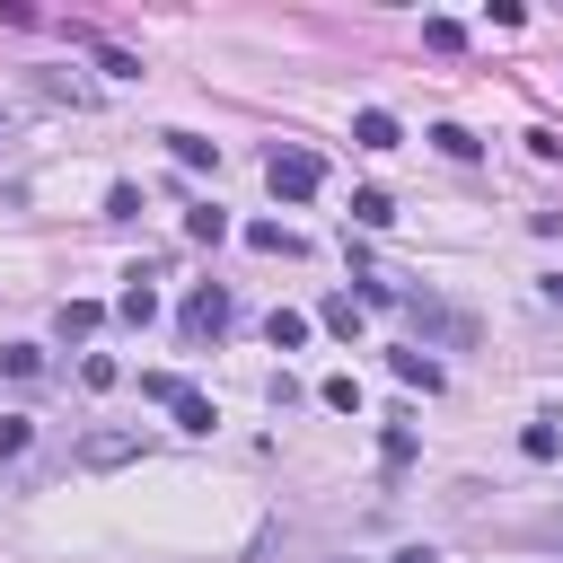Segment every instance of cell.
Returning <instances> with one entry per match:
<instances>
[{"instance_id":"cell-5","label":"cell","mask_w":563,"mask_h":563,"mask_svg":"<svg viewBox=\"0 0 563 563\" xmlns=\"http://www.w3.org/2000/svg\"><path fill=\"white\" fill-rule=\"evenodd\" d=\"M123 457H141V431H88L79 440V466H123Z\"/></svg>"},{"instance_id":"cell-12","label":"cell","mask_w":563,"mask_h":563,"mask_svg":"<svg viewBox=\"0 0 563 563\" xmlns=\"http://www.w3.org/2000/svg\"><path fill=\"white\" fill-rule=\"evenodd\" d=\"M352 220H361V229H387V220H396V194L361 185V194H352Z\"/></svg>"},{"instance_id":"cell-19","label":"cell","mask_w":563,"mask_h":563,"mask_svg":"<svg viewBox=\"0 0 563 563\" xmlns=\"http://www.w3.org/2000/svg\"><path fill=\"white\" fill-rule=\"evenodd\" d=\"M422 44H431V53H466V26H457V18H422Z\"/></svg>"},{"instance_id":"cell-22","label":"cell","mask_w":563,"mask_h":563,"mask_svg":"<svg viewBox=\"0 0 563 563\" xmlns=\"http://www.w3.org/2000/svg\"><path fill=\"white\" fill-rule=\"evenodd\" d=\"M0 369H9V378H44V352H35V343H9Z\"/></svg>"},{"instance_id":"cell-13","label":"cell","mask_w":563,"mask_h":563,"mask_svg":"<svg viewBox=\"0 0 563 563\" xmlns=\"http://www.w3.org/2000/svg\"><path fill=\"white\" fill-rule=\"evenodd\" d=\"M185 238L220 246V238H229V211H220V202H194V211H185Z\"/></svg>"},{"instance_id":"cell-11","label":"cell","mask_w":563,"mask_h":563,"mask_svg":"<svg viewBox=\"0 0 563 563\" xmlns=\"http://www.w3.org/2000/svg\"><path fill=\"white\" fill-rule=\"evenodd\" d=\"M167 150H176V167H220V141H202V132H167Z\"/></svg>"},{"instance_id":"cell-23","label":"cell","mask_w":563,"mask_h":563,"mask_svg":"<svg viewBox=\"0 0 563 563\" xmlns=\"http://www.w3.org/2000/svg\"><path fill=\"white\" fill-rule=\"evenodd\" d=\"M79 378H88V387H97V396H106V387H114V378H123V361H106V352H88V361H79Z\"/></svg>"},{"instance_id":"cell-26","label":"cell","mask_w":563,"mask_h":563,"mask_svg":"<svg viewBox=\"0 0 563 563\" xmlns=\"http://www.w3.org/2000/svg\"><path fill=\"white\" fill-rule=\"evenodd\" d=\"M528 150H537V158H563V132H554V123H537V132H528Z\"/></svg>"},{"instance_id":"cell-21","label":"cell","mask_w":563,"mask_h":563,"mask_svg":"<svg viewBox=\"0 0 563 563\" xmlns=\"http://www.w3.org/2000/svg\"><path fill=\"white\" fill-rule=\"evenodd\" d=\"M554 449H563V431H554V422H528V431H519V457H537V466H545Z\"/></svg>"},{"instance_id":"cell-20","label":"cell","mask_w":563,"mask_h":563,"mask_svg":"<svg viewBox=\"0 0 563 563\" xmlns=\"http://www.w3.org/2000/svg\"><path fill=\"white\" fill-rule=\"evenodd\" d=\"M325 325L352 343V334H361V299H352V290H334V299H325Z\"/></svg>"},{"instance_id":"cell-7","label":"cell","mask_w":563,"mask_h":563,"mask_svg":"<svg viewBox=\"0 0 563 563\" xmlns=\"http://www.w3.org/2000/svg\"><path fill=\"white\" fill-rule=\"evenodd\" d=\"M97 317H106L97 299H62V308H53V334H62V343H79V334H97Z\"/></svg>"},{"instance_id":"cell-14","label":"cell","mask_w":563,"mask_h":563,"mask_svg":"<svg viewBox=\"0 0 563 563\" xmlns=\"http://www.w3.org/2000/svg\"><path fill=\"white\" fill-rule=\"evenodd\" d=\"M246 246H255V255H299V238H290L282 220H246Z\"/></svg>"},{"instance_id":"cell-6","label":"cell","mask_w":563,"mask_h":563,"mask_svg":"<svg viewBox=\"0 0 563 563\" xmlns=\"http://www.w3.org/2000/svg\"><path fill=\"white\" fill-rule=\"evenodd\" d=\"M150 273H158V264H141V273L123 282V299H114V317H123V325H150V317H158V290H150Z\"/></svg>"},{"instance_id":"cell-18","label":"cell","mask_w":563,"mask_h":563,"mask_svg":"<svg viewBox=\"0 0 563 563\" xmlns=\"http://www.w3.org/2000/svg\"><path fill=\"white\" fill-rule=\"evenodd\" d=\"M26 440H35V422H26V413H0V466H18Z\"/></svg>"},{"instance_id":"cell-8","label":"cell","mask_w":563,"mask_h":563,"mask_svg":"<svg viewBox=\"0 0 563 563\" xmlns=\"http://www.w3.org/2000/svg\"><path fill=\"white\" fill-rule=\"evenodd\" d=\"M264 343H273V352H299V343H308V317H299V308H273V317H264Z\"/></svg>"},{"instance_id":"cell-3","label":"cell","mask_w":563,"mask_h":563,"mask_svg":"<svg viewBox=\"0 0 563 563\" xmlns=\"http://www.w3.org/2000/svg\"><path fill=\"white\" fill-rule=\"evenodd\" d=\"M317 176H325V167H317V150H299V141H282V150L264 158V185H273L282 202H308V194H317Z\"/></svg>"},{"instance_id":"cell-24","label":"cell","mask_w":563,"mask_h":563,"mask_svg":"<svg viewBox=\"0 0 563 563\" xmlns=\"http://www.w3.org/2000/svg\"><path fill=\"white\" fill-rule=\"evenodd\" d=\"M317 396H325V405H334V413H361V378H325V387H317Z\"/></svg>"},{"instance_id":"cell-17","label":"cell","mask_w":563,"mask_h":563,"mask_svg":"<svg viewBox=\"0 0 563 563\" xmlns=\"http://www.w3.org/2000/svg\"><path fill=\"white\" fill-rule=\"evenodd\" d=\"M431 150H440V158H475V150H484V141H475V132H466V123H431Z\"/></svg>"},{"instance_id":"cell-10","label":"cell","mask_w":563,"mask_h":563,"mask_svg":"<svg viewBox=\"0 0 563 563\" xmlns=\"http://www.w3.org/2000/svg\"><path fill=\"white\" fill-rule=\"evenodd\" d=\"M167 413H176V431H194V440H202V431H211V422H220V413H211V396H202V387H185V396H176V405H167Z\"/></svg>"},{"instance_id":"cell-15","label":"cell","mask_w":563,"mask_h":563,"mask_svg":"<svg viewBox=\"0 0 563 563\" xmlns=\"http://www.w3.org/2000/svg\"><path fill=\"white\" fill-rule=\"evenodd\" d=\"M378 457H387V475H405L413 466V422H387L378 431Z\"/></svg>"},{"instance_id":"cell-29","label":"cell","mask_w":563,"mask_h":563,"mask_svg":"<svg viewBox=\"0 0 563 563\" xmlns=\"http://www.w3.org/2000/svg\"><path fill=\"white\" fill-rule=\"evenodd\" d=\"M0 141H9V114H0Z\"/></svg>"},{"instance_id":"cell-1","label":"cell","mask_w":563,"mask_h":563,"mask_svg":"<svg viewBox=\"0 0 563 563\" xmlns=\"http://www.w3.org/2000/svg\"><path fill=\"white\" fill-rule=\"evenodd\" d=\"M405 317H413V334H422V343H449V352H466V343H475V317H466V308H449V299H431V290H413V299H405Z\"/></svg>"},{"instance_id":"cell-2","label":"cell","mask_w":563,"mask_h":563,"mask_svg":"<svg viewBox=\"0 0 563 563\" xmlns=\"http://www.w3.org/2000/svg\"><path fill=\"white\" fill-rule=\"evenodd\" d=\"M176 334H185V343H220V334H229V290H220V282H194L185 308H176Z\"/></svg>"},{"instance_id":"cell-4","label":"cell","mask_w":563,"mask_h":563,"mask_svg":"<svg viewBox=\"0 0 563 563\" xmlns=\"http://www.w3.org/2000/svg\"><path fill=\"white\" fill-rule=\"evenodd\" d=\"M396 141H405V123H396L387 106H361V114H352V150H396Z\"/></svg>"},{"instance_id":"cell-28","label":"cell","mask_w":563,"mask_h":563,"mask_svg":"<svg viewBox=\"0 0 563 563\" xmlns=\"http://www.w3.org/2000/svg\"><path fill=\"white\" fill-rule=\"evenodd\" d=\"M537 537H545V545H563V510H554V519H537Z\"/></svg>"},{"instance_id":"cell-25","label":"cell","mask_w":563,"mask_h":563,"mask_svg":"<svg viewBox=\"0 0 563 563\" xmlns=\"http://www.w3.org/2000/svg\"><path fill=\"white\" fill-rule=\"evenodd\" d=\"M141 396H158V405H176V396H185V378H167V369H141Z\"/></svg>"},{"instance_id":"cell-16","label":"cell","mask_w":563,"mask_h":563,"mask_svg":"<svg viewBox=\"0 0 563 563\" xmlns=\"http://www.w3.org/2000/svg\"><path fill=\"white\" fill-rule=\"evenodd\" d=\"M79 44H88V53H97V62H106V79H141V62H132V53H123V44H106V35H79Z\"/></svg>"},{"instance_id":"cell-27","label":"cell","mask_w":563,"mask_h":563,"mask_svg":"<svg viewBox=\"0 0 563 563\" xmlns=\"http://www.w3.org/2000/svg\"><path fill=\"white\" fill-rule=\"evenodd\" d=\"M387 563H440V554H431V545H396Z\"/></svg>"},{"instance_id":"cell-9","label":"cell","mask_w":563,"mask_h":563,"mask_svg":"<svg viewBox=\"0 0 563 563\" xmlns=\"http://www.w3.org/2000/svg\"><path fill=\"white\" fill-rule=\"evenodd\" d=\"M387 369H396L405 387H422V396L440 387V361H431V352H387Z\"/></svg>"}]
</instances>
